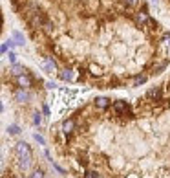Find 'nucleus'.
Listing matches in <instances>:
<instances>
[{
	"label": "nucleus",
	"mask_w": 170,
	"mask_h": 178,
	"mask_svg": "<svg viewBox=\"0 0 170 178\" xmlns=\"http://www.w3.org/2000/svg\"><path fill=\"white\" fill-rule=\"evenodd\" d=\"M73 127H75V123H73L71 119H68V121H64V123H62V130H64L66 134H70V132L73 130Z\"/></svg>",
	"instance_id": "obj_6"
},
{
	"label": "nucleus",
	"mask_w": 170,
	"mask_h": 178,
	"mask_svg": "<svg viewBox=\"0 0 170 178\" xmlns=\"http://www.w3.org/2000/svg\"><path fill=\"white\" fill-rule=\"evenodd\" d=\"M60 77L64 79V81H73V79H75V75H73V72H71V70H64V72L60 74Z\"/></svg>",
	"instance_id": "obj_7"
},
{
	"label": "nucleus",
	"mask_w": 170,
	"mask_h": 178,
	"mask_svg": "<svg viewBox=\"0 0 170 178\" xmlns=\"http://www.w3.org/2000/svg\"><path fill=\"white\" fill-rule=\"evenodd\" d=\"M95 105H97L99 108H106V107H108V105H110V101L106 99V97H99L97 101H95Z\"/></svg>",
	"instance_id": "obj_8"
},
{
	"label": "nucleus",
	"mask_w": 170,
	"mask_h": 178,
	"mask_svg": "<svg viewBox=\"0 0 170 178\" xmlns=\"http://www.w3.org/2000/svg\"><path fill=\"white\" fill-rule=\"evenodd\" d=\"M113 110L115 112H126V110H128V105H126L124 101H117L113 105Z\"/></svg>",
	"instance_id": "obj_4"
},
{
	"label": "nucleus",
	"mask_w": 170,
	"mask_h": 178,
	"mask_svg": "<svg viewBox=\"0 0 170 178\" xmlns=\"http://www.w3.org/2000/svg\"><path fill=\"white\" fill-rule=\"evenodd\" d=\"M165 42H166V44H170V33H166V35H165Z\"/></svg>",
	"instance_id": "obj_22"
},
{
	"label": "nucleus",
	"mask_w": 170,
	"mask_h": 178,
	"mask_svg": "<svg viewBox=\"0 0 170 178\" xmlns=\"http://www.w3.org/2000/svg\"><path fill=\"white\" fill-rule=\"evenodd\" d=\"M15 97H17L18 101H28V99H29V96H28L24 90H18V92L15 94Z\"/></svg>",
	"instance_id": "obj_9"
},
{
	"label": "nucleus",
	"mask_w": 170,
	"mask_h": 178,
	"mask_svg": "<svg viewBox=\"0 0 170 178\" xmlns=\"http://www.w3.org/2000/svg\"><path fill=\"white\" fill-rule=\"evenodd\" d=\"M84 178H99V174H97V173H93V171H88Z\"/></svg>",
	"instance_id": "obj_16"
},
{
	"label": "nucleus",
	"mask_w": 170,
	"mask_h": 178,
	"mask_svg": "<svg viewBox=\"0 0 170 178\" xmlns=\"http://www.w3.org/2000/svg\"><path fill=\"white\" fill-rule=\"evenodd\" d=\"M135 20H137L139 24H141V22H146V15H145V13H139V15L135 17Z\"/></svg>",
	"instance_id": "obj_15"
},
{
	"label": "nucleus",
	"mask_w": 170,
	"mask_h": 178,
	"mask_svg": "<svg viewBox=\"0 0 170 178\" xmlns=\"http://www.w3.org/2000/svg\"><path fill=\"white\" fill-rule=\"evenodd\" d=\"M7 57H9V61H11V62H15V61H17V53H13V51H11V53H9Z\"/></svg>",
	"instance_id": "obj_19"
},
{
	"label": "nucleus",
	"mask_w": 170,
	"mask_h": 178,
	"mask_svg": "<svg viewBox=\"0 0 170 178\" xmlns=\"http://www.w3.org/2000/svg\"><path fill=\"white\" fill-rule=\"evenodd\" d=\"M143 83H146V75H137V77L134 79L132 85H134V86H139V85H143Z\"/></svg>",
	"instance_id": "obj_10"
},
{
	"label": "nucleus",
	"mask_w": 170,
	"mask_h": 178,
	"mask_svg": "<svg viewBox=\"0 0 170 178\" xmlns=\"http://www.w3.org/2000/svg\"><path fill=\"white\" fill-rule=\"evenodd\" d=\"M92 72L93 74H101V68L99 66H92Z\"/></svg>",
	"instance_id": "obj_20"
},
{
	"label": "nucleus",
	"mask_w": 170,
	"mask_h": 178,
	"mask_svg": "<svg viewBox=\"0 0 170 178\" xmlns=\"http://www.w3.org/2000/svg\"><path fill=\"white\" fill-rule=\"evenodd\" d=\"M11 70H13V74H15V75H22V74H24V68H22V66H17V64H15Z\"/></svg>",
	"instance_id": "obj_11"
},
{
	"label": "nucleus",
	"mask_w": 170,
	"mask_h": 178,
	"mask_svg": "<svg viewBox=\"0 0 170 178\" xmlns=\"http://www.w3.org/2000/svg\"><path fill=\"white\" fill-rule=\"evenodd\" d=\"M17 154H18L20 163H22L24 167H28L29 162H31V151H29V147H28L26 143H18L17 145Z\"/></svg>",
	"instance_id": "obj_1"
},
{
	"label": "nucleus",
	"mask_w": 170,
	"mask_h": 178,
	"mask_svg": "<svg viewBox=\"0 0 170 178\" xmlns=\"http://www.w3.org/2000/svg\"><path fill=\"white\" fill-rule=\"evenodd\" d=\"M31 178H44V173H42V171H33V173H31Z\"/></svg>",
	"instance_id": "obj_14"
},
{
	"label": "nucleus",
	"mask_w": 170,
	"mask_h": 178,
	"mask_svg": "<svg viewBox=\"0 0 170 178\" xmlns=\"http://www.w3.org/2000/svg\"><path fill=\"white\" fill-rule=\"evenodd\" d=\"M146 96H148V97H152V99H159V97H161V88H159V86H155V88H150Z\"/></svg>",
	"instance_id": "obj_3"
},
{
	"label": "nucleus",
	"mask_w": 170,
	"mask_h": 178,
	"mask_svg": "<svg viewBox=\"0 0 170 178\" xmlns=\"http://www.w3.org/2000/svg\"><path fill=\"white\" fill-rule=\"evenodd\" d=\"M33 123H35V125H40V123H42V118H40V114H35V118H33Z\"/></svg>",
	"instance_id": "obj_17"
},
{
	"label": "nucleus",
	"mask_w": 170,
	"mask_h": 178,
	"mask_svg": "<svg viewBox=\"0 0 170 178\" xmlns=\"http://www.w3.org/2000/svg\"><path fill=\"white\" fill-rule=\"evenodd\" d=\"M126 2H128V4H135V0H126Z\"/></svg>",
	"instance_id": "obj_23"
},
{
	"label": "nucleus",
	"mask_w": 170,
	"mask_h": 178,
	"mask_svg": "<svg viewBox=\"0 0 170 178\" xmlns=\"http://www.w3.org/2000/svg\"><path fill=\"white\" fill-rule=\"evenodd\" d=\"M7 48H9V44H7V42H4V44H2V51H4V53L7 51Z\"/></svg>",
	"instance_id": "obj_21"
},
{
	"label": "nucleus",
	"mask_w": 170,
	"mask_h": 178,
	"mask_svg": "<svg viewBox=\"0 0 170 178\" xmlns=\"http://www.w3.org/2000/svg\"><path fill=\"white\" fill-rule=\"evenodd\" d=\"M44 68H46V72H55V70H57L55 61H53V59H46V62H44Z\"/></svg>",
	"instance_id": "obj_5"
},
{
	"label": "nucleus",
	"mask_w": 170,
	"mask_h": 178,
	"mask_svg": "<svg viewBox=\"0 0 170 178\" xmlns=\"http://www.w3.org/2000/svg\"><path fill=\"white\" fill-rule=\"evenodd\" d=\"M7 130H9V134H18V132H20V129L17 127V125H9Z\"/></svg>",
	"instance_id": "obj_13"
},
{
	"label": "nucleus",
	"mask_w": 170,
	"mask_h": 178,
	"mask_svg": "<svg viewBox=\"0 0 170 178\" xmlns=\"http://www.w3.org/2000/svg\"><path fill=\"white\" fill-rule=\"evenodd\" d=\"M35 140H37V141H39L40 145H44V143H46V140H44V138H42V136H40V134H35Z\"/></svg>",
	"instance_id": "obj_18"
},
{
	"label": "nucleus",
	"mask_w": 170,
	"mask_h": 178,
	"mask_svg": "<svg viewBox=\"0 0 170 178\" xmlns=\"http://www.w3.org/2000/svg\"><path fill=\"white\" fill-rule=\"evenodd\" d=\"M13 37L17 39V44H24V37H22V35H20V33H18V31H15V33H13Z\"/></svg>",
	"instance_id": "obj_12"
},
{
	"label": "nucleus",
	"mask_w": 170,
	"mask_h": 178,
	"mask_svg": "<svg viewBox=\"0 0 170 178\" xmlns=\"http://www.w3.org/2000/svg\"><path fill=\"white\" fill-rule=\"evenodd\" d=\"M17 83H18V86H22V88H28L29 85H31V79L28 77V75H18V79H17Z\"/></svg>",
	"instance_id": "obj_2"
}]
</instances>
